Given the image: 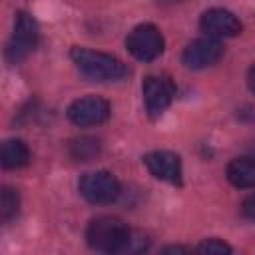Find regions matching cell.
Masks as SVG:
<instances>
[{
  "label": "cell",
  "mask_w": 255,
  "mask_h": 255,
  "mask_svg": "<svg viewBox=\"0 0 255 255\" xmlns=\"http://www.w3.org/2000/svg\"><path fill=\"white\" fill-rule=\"evenodd\" d=\"M70 56H72L74 64L78 66V70L88 80H94V82H118V80L126 78V74H128L126 64L112 54L74 46Z\"/></svg>",
  "instance_id": "obj_1"
},
{
  "label": "cell",
  "mask_w": 255,
  "mask_h": 255,
  "mask_svg": "<svg viewBox=\"0 0 255 255\" xmlns=\"http://www.w3.org/2000/svg\"><path fill=\"white\" fill-rule=\"evenodd\" d=\"M129 233L131 231L120 217L102 215V217H96L90 221V225L86 229V239H88V245L96 251L124 253Z\"/></svg>",
  "instance_id": "obj_2"
},
{
  "label": "cell",
  "mask_w": 255,
  "mask_h": 255,
  "mask_svg": "<svg viewBox=\"0 0 255 255\" xmlns=\"http://www.w3.org/2000/svg\"><path fill=\"white\" fill-rule=\"evenodd\" d=\"M163 46H165L163 36L153 24H139L126 38L128 52L141 62H151L159 58L163 52Z\"/></svg>",
  "instance_id": "obj_3"
},
{
  "label": "cell",
  "mask_w": 255,
  "mask_h": 255,
  "mask_svg": "<svg viewBox=\"0 0 255 255\" xmlns=\"http://www.w3.org/2000/svg\"><path fill=\"white\" fill-rule=\"evenodd\" d=\"M78 187H80L82 197L96 205L112 203L120 195V181L116 179V175H112L110 171H104V169L84 173Z\"/></svg>",
  "instance_id": "obj_4"
},
{
  "label": "cell",
  "mask_w": 255,
  "mask_h": 255,
  "mask_svg": "<svg viewBox=\"0 0 255 255\" xmlns=\"http://www.w3.org/2000/svg\"><path fill=\"white\" fill-rule=\"evenodd\" d=\"M141 92H143V102H145V112L151 120L159 118L169 104L173 102L175 96V86L171 82V78L167 76H145L143 84H141Z\"/></svg>",
  "instance_id": "obj_5"
},
{
  "label": "cell",
  "mask_w": 255,
  "mask_h": 255,
  "mask_svg": "<svg viewBox=\"0 0 255 255\" xmlns=\"http://www.w3.org/2000/svg\"><path fill=\"white\" fill-rule=\"evenodd\" d=\"M38 44V24L28 12H18L16 14V24H14V36L6 48V58L16 64L24 60Z\"/></svg>",
  "instance_id": "obj_6"
},
{
  "label": "cell",
  "mask_w": 255,
  "mask_h": 255,
  "mask_svg": "<svg viewBox=\"0 0 255 255\" xmlns=\"http://www.w3.org/2000/svg\"><path fill=\"white\" fill-rule=\"evenodd\" d=\"M110 118V104L100 96H84L70 104L68 120L80 128L104 124Z\"/></svg>",
  "instance_id": "obj_7"
},
{
  "label": "cell",
  "mask_w": 255,
  "mask_h": 255,
  "mask_svg": "<svg viewBox=\"0 0 255 255\" xmlns=\"http://www.w3.org/2000/svg\"><path fill=\"white\" fill-rule=\"evenodd\" d=\"M221 56H223V44L217 38L205 36V38H197L185 46V50L181 54V62L189 70H203V68L213 66L215 62H219Z\"/></svg>",
  "instance_id": "obj_8"
},
{
  "label": "cell",
  "mask_w": 255,
  "mask_h": 255,
  "mask_svg": "<svg viewBox=\"0 0 255 255\" xmlns=\"http://www.w3.org/2000/svg\"><path fill=\"white\" fill-rule=\"evenodd\" d=\"M143 163L155 179H161V181H167L173 185H181L183 169H181V159L177 153L167 151V149L149 151L143 157Z\"/></svg>",
  "instance_id": "obj_9"
},
{
  "label": "cell",
  "mask_w": 255,
  "mask_h": 255,
  "mask_svg": "<svg viewBox=\"0 0 255 255\" xmlns=\"http://www.w3.org/2000/svg\"><path fill=\"white\" fill-rule=\"evenodd\" d=\"M199 26L207 36L217 38V40L219 38H233V36L241 34V28H243L239 18L225 8H211V10L203 12Z\"/></svg>",
  "instance_id": "obj_10"
},
{
  "label": "cell",
  "mask_w": 255,
  "mask_h": 255,
  "mask_svg": "<svg viewBox=\"0 0 255 255\" xmlns=\"http://www.w3.org/2000/svg\"><path fill=\"white\" fill-rule=\"evenodd\" d=\"M227 179L241 189L255 187V159L253 157H235L227 165Z\"/></svg>",
  "instance_id": "obj_11"
},
{
  "label": "cell",
  "mask_w": 255,
  "mask_h": 255,
  "mask_svg": "<svg viewBox=\"0 0 255 255\" xmlns=\"http://www.w3.org/2000/svg\"><path fill=\"white\" fill-rule=\"evenodd\" d=\"M0 161L4 169H18L30 161V149L22 139H6L2 143Z\"/></svg>",
  "instance_id": "obj_12"
},
{
  "label": "cell",
  "mask_w": 255,
  "mask_h": 255,
  "mask_svg": "<svg viewBox=\"0 0 255 255\" xmlns=\"http://www.w3.org/2000/svg\"><path fill=\"white\" fill-rule=\"evenodd\" d=\"M100 139L96 137H90V135H84V137H76L70 141V155L76 159V161H92L100 155Z\"/></svg>",
  "instance_id": "obj_13"
},
{
  "label": "cell",
  "mask_w": 255,
  "mask_h": 255,
  "mask_svg": "<svg viewBox=\"0 0 255 255\" xmlns=\"http://www.w3.org/2000/svg\"><path fill=\"white\" fill-rule=\"evenodd\" d=\"M18 207H20V195L16 189L12 187H2V195H0V217L4 221L12 219L16 213H18Z\"/></svg>",
  "instance_id": "obj_14"
},
{
  "label": "cell",
  "mask_w": 255,
  "mask_h": 255,
  "mask_svg": "<svg viewBox=\"0 0 255 255\" xmlns=\"http://www.w3.org/2000/svg\"><path fill=\"white\" fill-rule=\"evenodd\" d=\"M197 251H199V253H207V255H227V253H231L233 249H231L225 241L213 237V239H205L203 243H199V245H197Z\"/></svg>",
  "instance_id": "obj_15"
},
{
  "label": "cell",
  "mask_w": 255,
  "mask_h": 255,
  "mask_svg": "<svg viewBox=\"0 0 255 255\" xmlns=\"http://www.w3.org/2000/svg\"><path fill=\"white\" fill-rule=\"evenodd\" d=\"M147 245H149V241H147V237H145L141 231H131V233H129V239H128V245H126V249H124V253H137V251L147 249Z\"/></svg>",
  "instance_id": "obj_16"
},
{
  "label": "cell",
  "mask_w": 255,
  "mask_h": 255,
  "mask_svg": "<svg viewBox=\"0 0 255 255\" xmlns=\"http://www.w3.org/2000/svg\"><path fill=\"white\" fill-rule=\"evenodd\" d=\"M241 211H243V215H245L249 221L255 223V193H251V195H247V197L243 199Z\"/></svg>",
  "instance_id": "obj_17"
},
{
  "label": "cell",
  "mask_w": 255,
  "mask_h": 255,
  "mask_svg": "<svg viewBox=\"0 0 255 255\" xmlns=\"http://www.w3.org/2000/svg\"><path fill=\"white\" fill-rule=\"evenodd\" d=\"M191 249L189 247H181V245H169V247H163V253H189Z\"/></svg>",
  "instance_id": "obj_18"
},
{
  "label": "cell",
  "mask_w": 255,
  "mask_h": 255,
  "mask_svg": "<svg viewBox=\"0 0 255 255\" xmlns=\"http://www.w3.org/2000/svg\"><path fill=\"white\" fill-rule=\"evenodd\" d=\"M247 86H249V90L255 94V64L249 68V72H247Z\"/></svg>",
  "instance_id": "obj_19"
}]
</instances>
